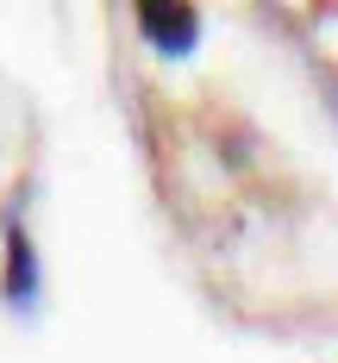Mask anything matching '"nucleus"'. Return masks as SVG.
<instances>
[{"mask_svg": "<svg viewBox=\"0 0 338 363\" xmlns=\"http://www.w3.org/2000/svg\"><path fill=\"white\" fill-rule=\"evenodd\" d=\"M138 32H145L163 57H188V50L201 44L194 6H163V0H145V6H138Z\"/></svg>", "mask_w": 338, "mask_h": 363, "instance_id": "1", "label": "nucleus"}, {"mask_svg": "<svg viewBox=\"0 0 338 363\" xmlns=\"http://www.w3.org/2000/svg\"><path fill=\"white\" fill-rule=\"evenodd\" d=\"M32 289H38V263H32L26 232L13 225V232H6V301H13V307H26V301H32Z\"/></svg>", "mask_w": 338, "mask_h": 363, "instance_id": "2", "label": "nucleus"}]
</instances>
